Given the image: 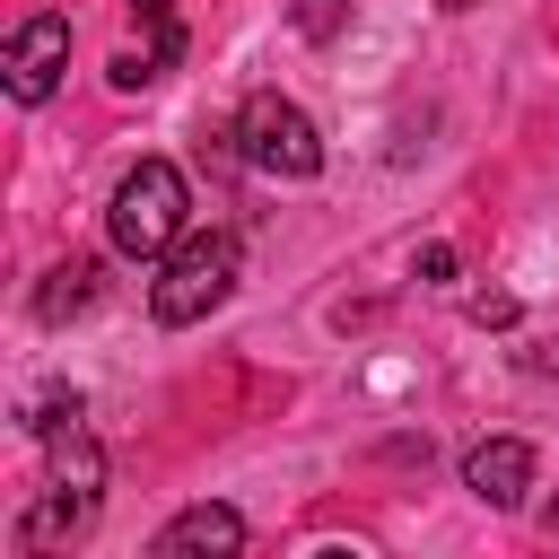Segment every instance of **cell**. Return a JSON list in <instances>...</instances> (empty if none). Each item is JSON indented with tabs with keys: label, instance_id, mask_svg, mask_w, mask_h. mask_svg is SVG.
<instances>
[{
	"label": "cell",
	"instance_id": "14",
	"mask_svg": "<svg viewBox=\"0 0 559 559\" xmlns=\"http://www.w3.org/2000/svg\"><path fill=\"white\" fill-rule=\"evenodd\" d=\"M314 559H358V550H314Z\"/></svg>",
	"mask_w": 559,
	"mask_h": 559
},
{
	"label": "cell",
	"instance_id": "16",
	"mask_svg": "<svg viewBox=\"0 0 559 559\" xmlns=\"http://www.w3.org/2000/svg\"><path fill=\"white\" fill-rule=\"evenodd\" d=\"M550 533H559V507H550Z\"/></svg>",
	"mask_w": 559,
	"mask_h": 559
},
{
	"label": "cell",
	"instance_id": "8",
	"mask_svg": "<svg viewBox=\"0 0 559 559\" xmlns=\"http://www.w3.org/2000/svg\"><path fill=\"white\" fill-rule=\"evenodd\" d=\"M131 17L148 26V44L114 61V87H148L157 70H175V61H183V26H175V0H131Z\"/></svg>",
	"mask_w": 559,
	"mask_h": 559
},
{
	"label": "cell",
	"instance_id": "13",
	"mask_svg": "<svg viewBox=\"0 0 559 559\" xmlns=\"http://www.w3.org/2000/svg\"><path fill=\"white\" fill-rule=\"evenodd\" d=\"M524 367H533V376H559V332H550V341H542V349H533Z\"/></svg>",
	"mask_w": 559,
	"mask_h": 559
},
{
	"label": "cell",
	"instance_id": "9",
	"mask_svg": "<svg viewBox=\"0 0 559 559\" xmlns=\"http://www.w3.org/2000/svg\"><path fill=\"white\" fill-rule=\"evenodd\" d=\"M87 306H96V262H87V253L52 262L44 288H35V323H70V314H87Z\"/></svg>",
	"mask_w": 559,
	"mask_h": 559
},
{
	"label": "cell",
	"instance_id": "4",
	"mask_svg": "<svg viewBox=\"0 0 559 559\" xmlns=\"http://www.w3.org/2000/svg\"><path fill=\"white\" fill-rule=\"evenodd\" d=\"M236 157H245L253 175L306 183V175L323 166V131H314V114H306L297 96H280V87H253V96L236 105Z\"/></svg>",
	"mask_w": 559,
	"mask_h": 559
},
{
	"label": "cell",
	"instance_id": "6",
	"mask_svg": "<svg viewBox=\"0 0 559 559\" xmlns=\"http://www.w3.org/2000/svg\"><path fill=\"white\" fill-rule=\"evenodd\" d=\"M236 550H245V515L227 498H201V507L166 515L157 542H148V559H236Z\"/></svg>",
	"mask_w": 559,
	"mask_h": 559
},
{
	"label": "cell",
	"instance_id": "2",
	"mask_svg": "<svg viewBox=\"0 0 559 559\" xmlns=\"http://www.w3.org/2000/svg\"><path fill=\"white\" fill-rule=\"evenodd\" d=\"M105 236H114V253H131V262H166L192 227H183V175L166 166V157H140L122 183H114V201H105Z\"/></svg>",
	"mask_w": 559,
	"mask_h": 559
},
{
	"label": "cell",
	"instance_id": "11",
	"mask_svg": "<svg viewBox=\"0 0 559 559\" xmlns=\"http://www.w3.org/2000/svg\"><path fill=\"white\" fill-rule=\"evenodd\" d=\"M515 314H524V306H515L507 288H480V297H472V323H515Z\"/></svg>",
	"mask_w": 559,
	"mask_h": 559
},
{
	"label": "cell",
	"instance_id": "15",
	"mask_svg": "<svg viewBox=\"0 0 559 559\" xmlns=\"http://www.w3.org/2000/svg\"><path fill=\"white\" fill-rule=\"evenodd\" d=\"M437 9H480V0H437Z\"/></svg>",
	"mask_w": 559,
	"mask_h": 559
},
{
	"label": "cell",
	"instance_id": "7",
	"mask_svg": "<svg viewBox=\"0 0 559 559\" xmlns=\"http://www.w3.org/2000/svg\"><path fill=\"white\" fill-rule=\"evenodd\" d=\"M463 489H472L480 507H524V489H533V445H524V437H480V445L463 454Z\"/></svg>",
	"mask_w": 559,
	"mask_h": 559
},
{
	"label": "cell",
	"instance_id": "12",
	"mask_svg": "<svg viewBox=\"0 0 559 559\" xmlns=\"http://www.w3.org/2000/svg\"><path fill=\"white\" fill-rule=\"evenodd\" d=\"M463 262H454V245H419V280H454Z\"/></svg>",
	"mask_w": 559,
	"mask_h": 559
},
{
	"label": "cell",
	"instance_id": "5",
	"mask_svg": "<svg viewBox=\"0 0 559 559\" xmlns=\"http://www.w3.org/2000/svg\"><path fill=\"white\" fill-rule=\"evenodd\" d=\"M0 70H9V96H17V105H44V96L61 87V70H70V17H26V26L9 35Z\"/></svg>",
	"mask_w": 559,
	"mask_h": 559
},
{
	"label": "cell",
	"instance_id": "1",
	"mask_svg": "<svg viewBox=\"0 0 559 559\" xmlns=\"http://www.w3.org/2000/svg\"><path fill=\"white\" fill-rule=\"evenodd\" d=\"M96 515H105V454H96V437L79 428V437L52 445V480H44L35 507L17 515V559H70V550L96 533Z\"/></svg>",
	"mask_w": 559,
	"mask_h": 559
},
{
	"label": "cell",
	"instance_id": "10",
	"mask_svg": "<svg viewBox=\"0 0 559 559\" xmlns=\"http://www.w3.org/2000/svg\"><path fill=\"white\" fill-rule=\"evenodd\" d=\"M26 428H35V437H52V445H61V437H79V428H87V402H79V393H44V402H35V419H26Z\"/></svg>",
	"mask_w": 559,
	"mask_h": 559
},
{
	"label": "cell",
	"instance_id": "3",
	"mask_svg": "<svg viewBox=\"0 0 559 559\" xmlns=\"http://www.w3.org/2000/svg\"><path fill=\"white\" fill-rule=\"evenodd\" d=\"M236 271H245L236 227H192V236L157 262V280H148V314H157V323H201L210 306H227Z\"/></svg>",
	"mask_w": 559,
	"mask_h": 559
}]
</instances>
